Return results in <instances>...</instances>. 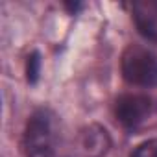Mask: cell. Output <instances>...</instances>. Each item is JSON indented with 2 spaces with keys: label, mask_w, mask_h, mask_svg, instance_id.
<instances>
[{
  "label": "cell",
  "mask_w": 157,
  "mask_h": 157,
  "mask_svg": "<svg viewBox=\"0 0 157 157\" xmlns=\"http://www.w3.org/2000/svg\"><path fill=\"white\" fill-rule=\"evenodd\" d=\"M22 150L26 157H68L63 151L57 117L50 109L35 111L24 129Z\"/></svg>",
  "instance_id": "cell-1"
},
{
  "label": "cell",
  "mask_w": 157,
  "mask_h": 157,
  "mask_svg": "<svg viewBox=\"0 0 157 157\" xmlns=\"http://www.w3.org/2000/svg\"><path fill=\"white\" fill-rule=\"evenodd\" d=\"M124 80L137 87L157 85V56L140 44H129L120 59Z\"/></svg>",
  "instance_id": "cell-2"
},
{
  "label": "cell",
  "mask_w": 157,
  "mask_h": 157,
  "mask_svg": "<svg viewBox=\"0 0 157 157\" xmlns=\"http://www.w3.org/2000/svg\"><path fill=\"white\" fill-rule=\"evenodd\" d=\"M153 109V102L148 94L140 93H128L117 98L115 102V117L124 128H137L140 126Z\"/></svg>",
  "instance_id": "cell-3"
},
{
  "label": "cell",
  "mask_w": 157,
  "mask_h": 157,
  "mask_svg": "<svg viewBox=\"0 0 157 157\" xmlns=\"http://www.w3.org/2000/svg\"><path fill=\"white\" fill-rule=\"evenodd\" d=\"M131 17L142 37L157 44V0H142L131 4Z\"/></svg>",
  "instance_id": "cell-4"
},
{
  "label": "cell",
  "mask_w": 157,
  "mask_h": 157,
  "mask_svg": "<svg viewBox=\"0 0 157 157\" xmlns=\"http://www.w3.org/2000/svg\"><path fill=\"white\" fill-rule=\"evenodd\" d=\"M80 146L85 151V155L89 157H100L102 153L107 151L109 148V137L107 131L102 129L100 126H91L89 129H85L80 137Z\"/></svg>",
  "instance_id": "cell-5"
},
{
  "label": "cell",
  "mask_w": 157,
  "mask_h": 157,
  "mask_svg": "<svg viewBox=\"0 0 157 157\" xmlns=\"http://www.w3.org/2000/svg\"><path fill=\"white\" fill-rule=\"evenodd\" d=\"M131 157H157V139H150L139 144L133 150Z\"/></svg>",
  "instance_id": "cell-6"
}]
</instances>
